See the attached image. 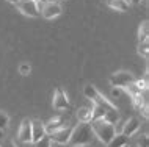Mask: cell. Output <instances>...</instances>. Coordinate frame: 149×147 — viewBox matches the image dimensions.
<instances>
[{
	"instance_id": "obj_14",
	"label": "cell",
	"mask_w": 149,
	"mask_h": 147,
	"mask_svg": "<svg viewBox=\"0 0 149 147\" xmlns=\"http://www.w3.org/2000/svg\"><path fill=\"white\" fill-rule=\"evenodd\" d=\"M129 144V138L124 136L123 133H116L113 138L110 139V142L107 144V147H124Z\"/></svg>"
},
{
	"instance_id": "obj_27",
	"label": "cell",
	"mask_w": 149,
	"mask_h": 147,
	"mask_svg": "<svg viewBox=\"0 0 149 147\" xmlns=\"http://www.w3.org/2000/svg\"><path fill=\"white\" fill-rule=\"evenodd\" d=\"M77 147H86V146H77Z\"/></svg>"
},
{
	"instance_id": "obj_26",
	"label": "cell",
	"mask_w": 149,
	"mask_h": 147,
	"mask_svg": "<svg viewBox=\"0 0 149 147\" xmlns=\"http://www.w3.org/2000/svg\"><path fill=\"white\" fill-rule=\"evenodd\" d=\"M8 2H11V3H17V2H21V0H8Z\"/></svg>"
},
{
	"instance_id": "obj_8",
	"label": "cell",
	"mask_w": 149,
	"mask_h": 147,
	"mask_svg": "<svg viewBox=\"0 0 149 147\" xmlns=\"http://www.w3.org/2000/svg\"><path fill=\"white\" fill-rule=\"evenodd\" d=\"M52 105H54V108L57 110V111H63V110H68V108H69V100H68V96H66V92H64L61 88H57V89H55Z\"/></svg>"
},
{
	"instance_id": "obj_16",
	"label": "cell",
	"mask_w": 149,
	"mask_h": 147,
	"mask_svg": "<svg viewBox=\"0 0 149 147\" xmlns=\"http://www.w3.org/2000/svg\"><path fill=\"white\" fill-rule=\"evenodd\" d=\"M102 119H104L105 122H108V124L115 125L116 122L119 121V113H118V108H116V110H107L105 113H104Z\"/></svg>"
},
{
	"instance_id": "obj_17",
	"label": "cell",
	"mask_w": 149,
	"mask_h": 147,
	"mask_svg": "<svg viewBox=\"0 0 149 147\" xmlns=\"http://www.w3.org/2000/svg\"><path fill=\"white\" fill-rule=\"evenodd\" d=\"M149 23L148 21H143L141 25L138 28V41H144V39H149Z\"/></svg>"
},
{
	"instance_id": "obj_29",
	"label": "cell",
	"mask_w": 149,
	"mask_h": 147,
	"mask_svg": "<svg viewBox=\"0 0 149 147\" xmlns=\"http://www.w3.org/2000/svg\"><path fill=\"white\" fill-rule=\"evenodd\" d=\"M127 2H129V0H127ZM129 3H130V2H129Z\"/></svg>"
},
{
	"instance_id": "obj_10",
	"label": "cell",
	"mask_w": 149,
	"mask_h": 147,
	"mask_svg": "<svg viewBox=\"0 0 149 147\" xmlns=\"http://www.w3.org/2000/svg\"><path fill=\"white\" fill-rule=\"evenodd\" d=\"M140 119L138 117H130V119H127L126 121V124H124L123 127V135L124 136H127V138H130V136H134V135L140 130Z\"/></svg>"
},
{
	"instance_id": "obj_24",
	"label": "cell",
	"mask_w": 149,
	"mask_h": 147,
	"mask_svg": "<svg viewBox=\"0 0 149 147\" xmlns=\"http://www.w3.org/2000/svg\"><path fill=\"white\" fill-rule=\"evenodd\" d=\"M3 136H5V130L0 128V139H3Z\"/></svg>"
},
{
	"instance_id": "obj_28",
	"label": "cell",
	"mask_w": 149,
	"mask_h": 147,
	"mask_svg": "<svg viewBox=\"0 0 149 147\" xmlns=\"http://www.w3.org/2000/svg\"><path fill=\"white\" fill-rule=\"evenodd\" d=\"M124 147H129V144H127V146H124Z\"/></svg>"
},
{
	"instance_id": "obj_18",
	"label": "cell",
	"mask_w": 149,
	"mask_h": 147,
	"mask_svg": "<svg viewBox=\"0 0 149 147\" xmlns=\"http://www.w3.org/2000/svg\"><path fill=\"white\" fill-rule=\"evenodd\" d=\"M138 53L141 55L143 58H148L149 57V39L138 41Z\"/></svg>"
},
{
	"instance_id": "obj_22",
	"label": "cell",
	"mask_w": 149,
	"mask_h": 147,
	"mask_svg": "<svg viewBox=\"0 0 149 147\" xmlns=\"http://www.w3.org/2000/svg\"><path fill=\"white\" fill-rule=\"evenodd\" d=\"M0 147H17L11 139H3V142L0 144Z\"/></svg>"
},
{
	"instance_id": "obj_2",
	"label": "cell",
	"mask_w": 149,
	"mask_h": 147,
	"mask_svg": "<svg viewBox=\"0 0 149 147\" xmlns=\"http://www.w3.org/2000/svg\"><path fill=\"white\" fill-rule=\"evenodd\" d=\"M90 125H91L93 135H94V136H97V139L102 142V144H105V146L110 142V139L116 135L115 125H111V124H108V122H105L102 117L91 121Z\"/></svg>"
},
{
	"instance_id": "obj_3",
	"label": "cell",
	"mask_w": 149,
	"mask_h": 147,
	"mask_svg": "<svg viewBox=\"0 0 149 147\" xmlns=\"http://www.w3.org/2000/svg\"><path fill=\"white\" fill-rule=\"evenodd\" d=\"M83 94H85V97L88 99V100H91L94 105H99V106H102V108H105V110H116L115 103H111L108 99L104 97L93 85H86L85 88H83Z\"/></svg>"
},
{
	"instance_id": "obj_7",
	"label": "cell",
	"mask_w": 149,
	"mask_h": 147,
	"mask_svg": "<svg viewBox=\"0 0 149 147\" xmlns=\"http://www.w3.org/2000/svg\"><path fill=\"white\" fill-rule=\"evenodd\" d=\"M61 13H63V10H61V5H60L58 2L47 0L46 3H42L41 14H42L44 19H55V17H58Z\"/></svg>"
},
{
	"instance_id": "obj_6",
	"label": "cell",
	"mask_w": 149,
	"mask_h": 147,
	"mask_svg": "<svg viewBox=\"0 0 149 147\" xmlns=\"http://www.w3.org/2000/svg\"><path fill=\"white\" fill-rule=\"evenodd\" d=\"M16 6L22 14L29 16V17H39L41 16V11H39L38 3L35 0H21V2L16 3Z\"/></svg>"
},
{
	"instance_id": "obj_25",
	"label": "cell",
	"mask_w": 149,
	"mask_h": 147,
	"mask_svg": "<svg viewBox=\"0 0 149 147\" xmlns=\"http://www.w3.org/2000/svg\"><path fill=\"white\" fill-rule=\"evenodd\" d=\"M129 2H130V3H135V5H136V3H140L141 0H129Z\"/></svg>"
},
{
	"instance_id": "obj_15",
	"label": "cell",
	"mask_w": 149,
	"mask_h": 147,
	"mask_svg": "<svg viewBox=\"0 0 149 147\" xmlns=\"http://www.w3.org/2000/svg\"><path fill=\"white\" fill-rule=\"evenodd\" d=\"M107 5L111 10H116V11H129L130 3L127 0H107Z\"/></svg>"
},
{
	"instance_id": "obj_19",
	"label": "cell",
	"mask_w": 149,
	"mask_h": 147,
	"mask_svg": "<svg viewBox=\"0 0 149 147\" xmlns=\"http://www.w3.org/2000/svg\"><path fill=\"white\" fill-rule=\"evenodd\" d=\"M8 124H10V116H8L6 113H3V111H0V128L6 130Z\"/></svg>"
},
{
	"instance_id": "obj_21",
	"label": "cell",
	"mask_w": 149,
	"mask_h": 147,
	"mask_svg": "<svg viewBox=\"0 0 149 147\" xmlns=\"http://www.w3.org/2000/svg\"><path fill=\"white\" fill-rule=\"evenodd\" d=\"M136 146H138V147H149V136H148V135L140 136L138 141H136Z\"/></svg>"
},
{
	"instance_id": "obj_13",
	"label": "cell",
	"mask_w": 149,
	"mask_h": 147,
	"mask_svg": "<svg viewBox=\"0 0 149 147\" xmlns=\"http://www.w3.org/2000/svg\"><path fill=\"white\" fill-rule=\"evenodd\" d=\"M79 122H91L93 121V108L90 106H80L75 113Z\"/></svg>"
},
{
	"instance_id": "obj_1",
	"label": "cell",
	"mask_w": 149,
	"mask_h": 147,
	"mask_svg": "<svg viewBox=\"0 0 149 147\" xmlns=\"http://www.w3.org/2000/svg\"><path fill=\"white\" fill-rule=\"evenodd\" d=\"M93 130L90 122H80L79 125H74L69 138L68 146L69 147H77V146H88L93 139Z\"/></svg>"
},
{
	"instance_id": "obj_9",
	"label": "cell",
	"mask_w": 149,
	"mask_h": 147,
	"mask_svg": "<svg viewBox=\"0 0 149 147\" xmlns=\"http://www.w3.org/2000/svg\"><path fill=\"white\" fill-rule=\"evenodd\" d=\"M46 136V128L39 119H31V142L36 144Z\"/></svg>"
},
{
	"instance_id": "obj_20",
	"label": "cell",
	"mask_w": 149,
	"mask_h": 147,
	"mask_svg": "<svg viewBox=\"0 0 149 147\" xmlns=\"http://www.w3.org/2000/svg\"><path fill=\"white\" fill-rule=\"evenodd\" d=\"M30 72H31V66L29 63H21V64H19V74L21 75L27 77V75H30Z\"/></svg>"
},
{
	"instance_id": "obj_12",
	"label": "cell",
	"mask_w": 149,
	"mask_h": 147,
	"mask_svg": "<svg viewBox=\"0 0 149 147\" xmlns=\"http://www.w3.org/2000/svg\"><path fill=\"white\" fill-rule=\"evenodd\" d=\"M64 125H68V122H66V119H64L63 116H57V117H54V119H50L47 124H44V128H46V135H49L52 132H55V130H58V128H61V127Z\"/></svg>"
},
{
	"instance_id": "obj_11",
	"label": "cell",
	"mask_w": 149,
	"mask_h": 147,
	"mask_svg": "<svg viewBox=\"0 0 149 147\" xmlns=\"http://www.w3.org/2000/svg\"><path fill=\"white\" fill-rule=\"evenodd\" d=\"M17 135L22 142H31V119H24Z\"/></svg>"
},
{
	"instance_id": "obj_23",
	"label": "cell",
	"mask_w": 149,
	"mask_h": 147,
	"mask_svg": "<svg viewBox=\"0 0 149 147\" xmlns=\"http://www.w3.org/2000/svg\"><path fill=\"white\" fill-rule=\"evenodd\" d=\"M49 141H50V139H49ZM49 147H68V144H60V142H52V141H50Z\"/></svg>"
},
{
	"instance_id": "obj_5",
	"label": "cell",
	"mask_w": 149,
	"mask_h": 147,
	"mask_svg": "<svg viewBox=\"0 0 149 147\" xmlns=\"http://www.w3.org/2000/svg\"><path fill=\"white\" fill-rule=\"evenodd\" d=\"M72 128L74 125H64L61 128L55 130L47 135V138L52 141V142H60V144H68L69 142V138H71V133H72Z\"/></svg>"
},
{
	"instance_id": "obj_4",
	"label": "cell",
	"mask_w": 149,
	"mask_h": 147,
	"mask_svg": "<svg viewBox=\"0 0 149 147\" xmlns=\"http://www.w3.org/2000/svg\"><path fill=\"white\" fill-rule=\"evenodd\" d=\"M136 80V77L129 70H118L110 77V85L113 88H126L127 85L134 83Z\"/></svg>"
}]
</instances>
